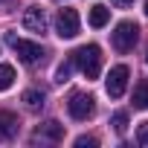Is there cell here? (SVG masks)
I'll return each mask as SVG.
<instances>
[{
    "instance_id": "cell-1",
    "label": "cell",
    "mask_w": 148,
    "mask_h": 148,
    "mask_svg": "<svg viewBox=\"0 0 148 148\" xmlns=\"http://www.w3.org/2000/svg\"><path fill=\"white\" fill-rule=\"evenodd\" d=\"M73 58H76V67L90 79H99V73H102V49L96 44H87V47H79L76 52H73Z\"/></svg>"
},
{
    "instance_id": "cell-17",
    "label": "cell",
    "mask_w": 148,
    "mask_h": 148,
    "mask_svg": "<svg viewBox=\"0 0 148 148\" xmlns=\"http://www.w3.org/2000/svg\"><path fill=\"white\" fill-rule=\"evenodd\" d=\"M76 145H79V148H96V139H93V136H79Z\"/></svg>"
},
{
    "instance_id": "cell-12",
    "label": "cell",
    "mask_w": 148,
    "mask_h": 148,
    "mask_svg": "<svg viewBox=\"0 0 148 148\" xmlns=\"http://www.w3.org/2000/svg\"><path fill=\"white\" fill-rule=\"evenodd\" d=\"M73 67H76V58H67L64 64H58V70H55V84H64V82H70V73H73Z\"/></svg>"
},
{
    "instance_id": "cell-5",
    "label": "cell",
    "mask_w": 148,
    "mask_h": 148,
    "mask_svg": "<svg viewBox=\"0 0 148 148\" xmlns=\"http://www.w3.org/2000/svg\"><path fill=\"white\" fill-rule=\"evenodd\" d=\"M79 29H82V21H79V12L76 9H61L58 12V18H55V32H58V38H76L79 35Z\"/></svg>"
},
{
    "instance_id": "cell-18",
    "label": "cell",
    "mask_w": 148,
    "mask_h": 148,
    "mask_svg": "<svg viewBox=\"0 0 148 148\" xmlns=\"http://www.w3.org/2000/svg\"><path fill=\"white\" fill-rule=\"evenodd\" d=\"M110 3H113V6H119V9H125V6H131V3H134V0H110Z\"/></svg>"
},
{
    "instance_id": "cell-4",
    "label": "cell",
    "mask_w": 148,
    "mask_h": 148,
    "mask_svg": "<svg viewBox=\"0 0 148 148\" xmlns=\"http://www.w3.org/2000/svg\"><path fill=\"white\" fill-rule=\"evenodd\" d=\"M67 110H70L73 119L84 122V119H90V116L96 113V99H93L90 93H73L70 102H67Z\"/></svg>"
},
{
    "instance_id": "cell-19",
    "label": "cell",
    "mask_w": 148,
    "mask_h": 148,
    "mask_svg": "<svg viewBox=\"0 0 148 148\" xmlns=\"http://www.w3.org/2000/svg\"><path fill=\"white\" fill-rule=\"evenodd\" d=\"M145 15H148V3H145Z\"/></svg>"
},
{
    "instance_id": "cell-9",
    "label": "cell",
    "mask_w": 148,
    "mask_h": 148,
    "mask_svg": "<svg viewBox=\"0 0 148 148\" xmlns=\"http://www.w3.org/2000/svg\"><path fill=\"white\" fill-rule=\"evenodd\" d=\"M18 128H21V122L12 110H0V139H12L18 134Z\"/></svg>"
},
{
    "instance_id": "cell-16",
    "label": "cell",
    "mask_w": 148,
    "mask_h": 148,
    "mask_svg": "<svg viewBox=\"0 0 148 148\" xmlns=\"http://www.w3.org/2000/svg\"><path fill=\"white\" fill-rule=\"evenodd\" d=\"M136 142H139L142 148H148V122L139 125V131H136Z\"/></svg>"
},
{
    "instance_id": "cell-6",
    "label": "cell",
    "mask_w": 148,
    "mask_h": 148,
    "mask_svg": "<svg viewBox=\"0 0 148 148\" xmlns=\"http://www.w3.org/2000/svg\"><path fill=\"white\" fill-rule=\"evenodd\" d=\"M128 67L125 64H116L110 73H108V79H105V90H108V96L110 99H119L122 93H125V87H128Z\"/></svg>"
},
{
    "instance_id": "cell-10",
    "label": "cell",
    "mask_w": 148,
    "mask_h": 148,
    "mask_svg": "<svg viewBox=\"0 0 148 148\" xmlns=\"http://www.w3.org/2000/svg\"><path fill=\"white\" fill-rule=\"evenodd\" d=\"M108 21H110V9H108V6H102V3L90 6V26H93V29H102Z\"/></svg>"
},
{
    "instance_id": "cell-7",
    "label": "cell",
    "mask_w": 148,
    "mask_h": 148,
    "mask_svg": "<svg viewBox=\"0 0 148 148\" xmlns=\"http://www.w3.org/2000/svg\"><path fill=\"white\" fill-rule=\"evenodd\" d=\"M23 26L29 32H47V12L41 6H29L23 12Z\"/></svg>"
},
{
    "instance_id": "cell-15",
    "label": "cell",
    "mask_w": 148,
    "mask_h": 148,
    "mask_svg": "<svg viewBox=\"0 0 148 148\" xmlns=\"http://www.w3.org/2000/svg\"><path fill=\"white\" fill-rule=\"evenodd\" d=\"M110 125H113V131H116V134H125V128H128V113H125V110H119V113H113V119H110Z\"/></svg>"
},
{
    "instance_id": "cell-13",
    "label": "cell",
    "mask_w": 148,
    "mask_h": 148,
    "mask_svg": "<svg viewBox=\"0 0 148 148\" xmlns=\"http://www.w3.org/2000/svg\"><path fill=\"white\" fill-rule=\"evenodd\" d=\"M23 102L29 110H41L44 108V93L41 90H23Z\"/></svg>"
},
{
    "instance_id": "cell-2",
    "label": "cell",
    "mask_w": 148,
    "mask_h": 148,
    "mask_svg": "<svg viewBox=\"0 0 148 148\" xmlns=\"http://www.w3.org/2000/svg\"><path fill=\"white\" fill-rule=\"evenodd\" d=\"M136 41H139V26H136L134 21H122V23H116V29L110 32V44H113L116 52H131V49L136 47Z\"/></svg>"
},
{
    "instance_id": "cell-8",
    "label": "cell",
    "mask_w": 148,
    "mask_h": 148,
    "mask_svg": "<svg viewBox=\"0 0 148 148\" xmlns=\"http://www.w3.org/2000/svg\"><path fill=\"white\" fill-rule=\"evenodd\" d=\"M35 139H52V142H58V139H64V125H58L55 119H49V122L38 125Z\"/></svg>"
},
{
    "instance_id": "cell-11",
    "label": "cell",
    "mask_w": 148,
    "mask_h": 148,
    "mask_svg": "<svg viewBox=\"0 0 148 148\" xmlns=\"http://www.w3.org/2000/svg\"><path fill=\"white\" fill-rule=\"evenodd\" d=\"M134 108L148 110V79H142V82L134 87Z\"/></svg>"
},
{
    "instance_id": "cell-3",
    "label": "cell",
    "mask_w": 148,
    "mask_h": 148,
    "mask_svg": "<svg viewBox=\"0 0 148 148\" xmlns=\"http://www.w3.org/2000/svg\"><path fill=\"white\" fill-rule=\"evenodd\" d=\"M6 44L18 52V58H21L23 64H38V61H44V47L35 44V41H23V38H15V35L9 32V35H6Z\"/></svg>"
},
{
    "instance_id": "cell-14",
    "label": "cell",
    "mask_w": 148,
    "mask_h": 148,
    "mask_svg": "<svg viewBox=\"0 0 148 148\" xmlns=\"http://www.w3.org/2000/svg\"><path fill=\"white\" fill-rule=\"evenodd\" d=\"M15 82V67L12 64H0V90H9Z\"/></svg>"
}]
</instances>
